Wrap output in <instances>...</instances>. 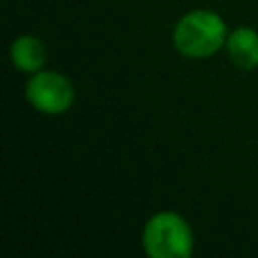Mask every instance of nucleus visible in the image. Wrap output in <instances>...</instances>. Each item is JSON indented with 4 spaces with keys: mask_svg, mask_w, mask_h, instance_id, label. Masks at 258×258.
Wrapping results in <instances>:
<instances>
[{
    "mask_svg": "<svg viewBox=\"0 0 258 258\" xmlns=\"http://www.w3.org/2000/svg\"><path fill=\"white\" fill-rule=\"evenodd\" d=\"M10 62L18 73L34 75L46 69L48 62V48L42 38L34 34H20L10 44Z\"/></svg>",
    "mask_w": 258,
    "mask_h": 258,
    "instance_id": "nucleus-4",
    "label": "nucleus"
},
{
    "mask_svg": "<svg viewBox=\"0 0 258 258\" xmlns=\"http://www.w3.org/2000/svg\"><path fill=\"white\" fill-rule=\"evenodd\" d=\"M230 62L240 71L258 69V30L254 26H236L230 30L224 46Z\"/></svg>",
    "mask_w": 258,
    "mask_h": 258,
    "instance_id": "nucleus-5",
    "label": "nucleus"
},
{
    "mask_svg": "<svg viewBox=\"0 0 258 258\" xmlns=\"http://www.w3.org/2000/svg\"><path fill=\"white\" fill-rule=\"evenodd\" d=\"M228 34L230 28L216 10L194 8L181 14L173 24L171 44L177 54L202 60L224 50Z\"/></svg>",
    "mask_w": 258,
    "mask_h": 258,
    "instance_id": "nucleus-1",
    "label": "nucleus"
},
{
    "mask_svg": "<svg viewBox=\"0 0 258 258\" xmlns=\"http://www.w3.org/2000/svg\"><path fill=\"white\" fill-rule=\"evenodd\" d=\"M141 246L149 258H189L196 248V236L181 214L161 210L145 222Z\"/></svg>",
    "mask_w": 258,
    "mask_h": 258,
    "instance_id": "nucleus-2",
    "label": "nucleus"
},
{
    "mask_svg": "<svg viewBox=\"0 0 258 258\" xmlns=\"http://www.w3.org/2000/svg\"><path fill=\"white\" fill-rule=\"evenodd\" d=\"M26 103L42 115H62L67 113L77 99L75 83L60 71L42 69L34 75H28L24 85Z\"/></svg>",
    "mask_w": 258,
    "mask_h": 258,
    "instance_id": "nucleus-3",
    "label": "nucleus"
}]
</instances>
